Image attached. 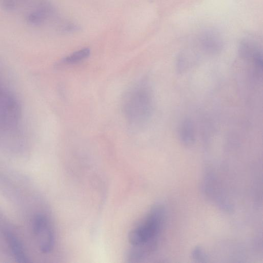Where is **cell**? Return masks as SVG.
Here are the masks:
<instances>
[{"label":"cell","mask_w":263,"mask_h":263,"mask_svg":"<svg viewBox=\"0 0 263 263\" xmlns=\"http://www.w3.org/2000/svg\"><path fill=\"white\" fill-rule=\"evenodd\" d=\"M200 44L205 51L212 54L219 52L223 46L220 34L214 30L204 32L200 37Z\"/></svg>","instance_id":"8992f818"},{"label":"cell","mask_w":263,"mask_h":263,"mask_svg":"<svg viewBox=\"0 0 263 263\" xmlns=\"http://www.w3.org/2000/svg\"><path fill=\"white\" fill-rule=\"evenodd\" d=\"M33 228L40 250L44 253L51 252L54 247V234L48 218L42 214L36 215Z\"/></svg>","instance_id":"5b68a950"},{"label":"cell","mask_w":263,"mask_h":263,"mask_svg":"<svg viewBox=\"0 0 263 263\" xmlns=\"http://www.w3.org/2000/svg\"><path fill=\"white\" fill-rule=\"evenodd\" d=\"M20 108L15 98L0 87V126L8 129L14 127L19 121Z\"/></svg>","instance_id":"277c9868"},{"label":"cell","mask_w":263,"mask_h":263,"mask_svg":"<svg viewBox=\"0 0 263 263\" xmlns=\"http://www.w3.org/2000/svg\"><path fill=\"white\" fill-rule=\"evenodd\" d=\"M179 137L181 143L185 146H190L194 143V129L190 120L186 119L182 122L179 129Z\"/></svg>","instance_id":"ba28073f"},{"label":"cell","mask_w":263,"mask_h":263,"mask_svg":"<svg viewBox=\"0 0 263 263\" xmlns=\"http://www.w3.org/2000/svg\"><path fill=\"white\" fill-rule=\"evenodd\" d=\"M90 53L88 48H84L77 50L65 58L63 62L66 64H73L79 63L87 58Z\"/></svg>","instance_id":"9c48e42d"},{"label":"cell","mask_w":263,"mask_h":263,"mask_svg":"<svg viewBox=\"0 0 263 263\" xmlns=\"http://www.w3.org/2000/svg\"><path fill=\"white\" fill-rule=\"evenodd\" d=\"M192 256L194 260L197 262H205L206 256L203 249L200 246L194 248L192 252Z\"/></svg>","instance_id":"8fae6325"},{"label":"cell","mask_w":263,"mask_h":263,"mask_svg":"<svg viewBox=\"0 0 263 263\" xmlns=\"http://www.w3.org/2000/svg\"><path fill=\"white\" fill-rule=\"evenodd\" d=\"M153 107L152 91L147 79H141L135 83L124 97L123 112L133 127L143 125L149 120Z\"/></svg>","instance_id":"3957f363"},{"label":"cell","mask_w":263,"mask_h":263,"mask_svg":"<svg viewBox=\"0 0 263 263\" xmlns=\"http://www.w3.org/2000/svg\"><path fill=\"white\" fill-rule=\"evenodd\" d=\"M164 210L160 204L154 205L146 216L129 232L130 248L127 254L130 262H137L149 255L156 249L163 226Z\"/></svg>","instance_id":"6da1fadb"},{"label":"cell","mask_w":263,"mask_h":263,"mask_svg":"<svg viewBox=\"0 0 263 263\" xmlns=\"http://www.w3.org/2000/svg\"><path fill=\"white\" fill-rule=\"evenodd\" d=\"M58 29L62 33H69L79 31L80 27L73 23L65 22L60 24Z\"/></svg>","instance_id":"30bf717a"},{"label":"cell","mask_w":263,"mask_h":263,"mask_svg":"<svg viewBox=\"0 0 263 263\" xmlns=\"http://www.w3.org/2000/svg\"><path fill=\"white\" fill-rule=\"evenodd\" d=\"M0 7L34 28L46 27L58 20L57 11L49 0H0Z\"/></svg>","instance_id":"7a4b0ae2"},{"label":"cell","mask_w":263,"mask_h":263,"mask_svg":"<svg viewBox=\"0 0 263 263\" xmlns=\"http://www.w3.org/2000/svg\"><path fill=\"white\" fill-rule=\"evenodd\" d=\"M5 236L7 242L15 259L18 262H28V257L19 239L13 234L8 231L5 233Z\"/></svg>","instance_id":"52a82bcc"}]
</instances>
